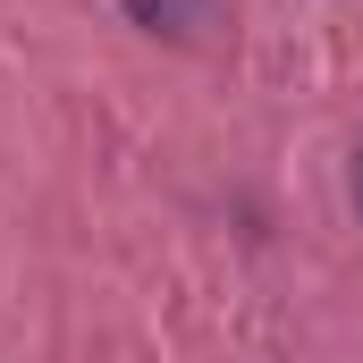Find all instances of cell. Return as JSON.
Wrapping results in <instances>:
<instances>
[{
	"mask_svg": "<svg viewBox=\"0 0 363 363\" xmlns=\"http://www.w3.org/2000/svg\"><path fill=\"white\" fill-rule=\"evenodd\" d=\"M355 203H363V152H355Z\"/></svg>",
	"mask_w": 363,
	"mask_h": 363,
	"instance_id": "obj_2",
	"label": "cell"
},
{
	"mask_svg": "<svg viewBox=\"0 0 363 363\" xmlns=\"http://www.w3.org/2000/svg\"><path fill=\"white\" fill-rule=\"evenodd\" d=\"M127 17L152 34H194V26H211V0H127Z\"/></svg>",
	"mask_w": 363,
	"mask_h": 363,
	"instance_id": "obj_1",
	"label": "cell"
}]
</instances>
